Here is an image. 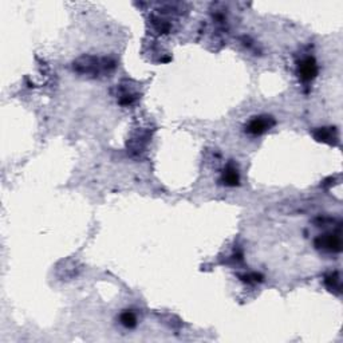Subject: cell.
Returning <instances> with one entry per match:
<instances>
[{
  "label": "cell",
  "instance_id": "obj_1",
  "mask_svg": "<svg viewBox=\"0 0 343 343\" xmlns=\"http://www.w3.org/2000/svg\"><path fill=\"white\" fill-rule=\"evenodd\" d=\"M74 70L83 75H93L97 77V74L102 71H110L116 67V62L107 58L103 59H98L91 55H85V57L79 58L78 61L74 62Z\"/></svg>",
  "mask_w": 343,
  "mask_h": 343
},
{
  "label": "cell",
  "instance_id": "obj_10",
  "mask_svg": "<svg viewBox=\"0 0 343 343\" xmlns=\"http://www.w3.org/2000/svg\"><path fill=\"white\" fill-rule=\"evenodd\" d=\"M240 278H242V280H244V282H247V283H258L263 280L262 275L256 274V272H252V274H248V275H242Z\"/></svg>",
  "mask_w": 343,
  "mask_h": 343
},
{
  "label": "cell",
  "instance_id": "obj_6",
  "mask_svg": "<svg viewBox=\"0 0 343 343\" xmlns=\"http://www.w3.org/2000/svg\"><path fill=\"white\" fill-rule=\"evenodd\" d=\"M222 182L225 184L226 186H236L239 185V181H240V177H239L238 168L234 165V164H228L226 168L222 172Z\"/></svg>",
  "mask_w": 343,
  "mask_h": 343
},
{
  "label": "cell",
  "instance_id": "obj_9",
  "mask_svg": "<svg viewBox=\"0 0 343 343\" xmlns=\"http://www.w3.org/2000/svg\"><path fill=\"white\" fill-rule=\"evenodd\" d=\"M326 284L331 291L339 290V288H340V279H339L338 272H334V274L328 275L326 278Z\"/></svg>",
  "mask_w": 343,
  "mask_h": 343
},
{
  "label": "cell",
  "instance_id": "obj_5",
  "mask_svg": "<svg viewBox=\"0 0 343 343\" xmlns=\"http://www.w3.org/2000/svg\"><path fill=\"white\" fill-rule=\"evenodd\" d=\"M314 137L320 142L324 144H336L338 141V136H336V130L335 128H320L314 133Z\"/></svg>",
  "mask_w": 343,
  "mask_h": 343
},
{
  "label": "cell",
  "instance_id": "obj_2",
  "mask_svg": "<svg viewBox=\"0 0 343 343\" xmlns=\"http://www.w3.org/2000/svg\"><path fill=\"white\" fill-rule=\"evenodd\" d=\"M275 125V120L270 116H259V117H254L248 122V125L246 126V130L248 133L259 136L263 134L267 130H270L272 126Z\"/></svg>",
  "mask_w": 343,
  "mask_h": 343
},
{
  "label": "cell",
  "instance_id": "obj_3",
  "mask_svg": "<svg viewBox=\"0 0 343 343\" xmlns=\"http://www.w3.org/2000/svg\"><path fill=\"white\" fill-rule=\"evenodd\" d=\"M298 74L302 82L312 81L318 75V65L312 57L304 58L303 61L299 62Z\"/></svg>",
  "mask_w": 343,
  "mask_h": 343
},
{
  "label": "cell",
  "instance_id": "obj_8",
  "mask_svg": "<svg viewBox=\"0 0 343 343\" xmlns=\"http://www.w3.org/2000/svg\"><path fill=\"white\" fill-rule=\"evenodd\" d=\"M150 21H152V25H153L154 30H156L158 34H166L170 31L169 22L164 21V19H161V18L158 17H152L150 18Z\"/></svg>",
  "mask_w": 343,
  "mask_h": 343
},
{
  "label": "cell",
  "instance_id": "obj_4",
  "mask_svg": "<svg viewBox=\"0 0 343 343\" xmlns=\"http://www.w3.org/2000/svg\"><path fill=\"white\" fill-rule=\"evenodd\" d=\"M315 246L320 250L328 251V252H339L340 251V238L338 235L327 234L320 235L316 240H315Z\"/></svg>",
  "mask_w": 343,
  "mask_h": 343
},
{
  "label": "cell",
  "instance_id": "obj_7",
  "mask_svg": "<svg viewBox=\"0 0 343 343\" xmlns=\"http://www.w3.org/2000/svg\"><path fill=\"white\" fill-rule=\"evenodd\" d=\"M120 320H121L122 326H125L126 328H134L137 326V316L132 311L122 312L121 316H120Z\"/></svg>",
  "mask_w": 343,
  "mask_h": 343
}]
</instances>
